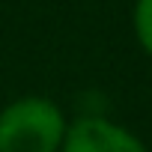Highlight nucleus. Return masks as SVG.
I'll return each instance as SVG.
<instances>
[{
  "label": "nucleus",
  "mask_w": 152,
  "mask_h": 152,
  "mask_svg": "<svg viewBox=\"0 0 152 152\" xmlns=\"http://www.w3.org/2000/svg\"><path fill=\"white\" fill-rule=\"evenodd\" d=\"M69 116L48 96H18L0 107V152H60Z\"/></svg>",
  "instance_id": "1"
},
{
  "label": "nucleus",
  "mask_w": 152,
  "mask_h": 152,
  "mask_svg": "<svg viewBox=\"0 0 152 152\" xmlns=\"http://www.w3.org/2000/svg\"><path fill=\"white\" fill-rule=\"evenodd\" d=\"M60 152H149L146 140L122 122L102 113H81L69 119Z\"/></svg>",
  "instance_id": "2"
},
{
  "label": "nucleus",
  "mask_w": 152,
  "mask_h": 152,
  "mask_svg": "<svg viewBox=\"0 0 152 152\" xmlns=\"http://www.w3.org/2000/svg\"><path fill=\"white\" fill-rule=\"evenodd\" d=\"M131 27H134L137 45L152 57V0H137V3H134Z\"/></svg>",
  "instance_id": "3"
}]
</instances>
